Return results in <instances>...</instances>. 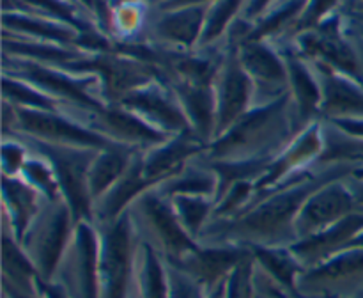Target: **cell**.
<instances>
[{
  "instance_id": "obj_1",
  "label": "cell",
  "mask_w": 363,
  "mask_h": 298,
  "mask_svg": "<svg viewBox=\"0 0 363 298\" xmlns=\"http://www.w3.org/2000/svg\"><path fill=\"white\" fill-rule=\"evenodd\" d=\"M172 284V293H170L172 298H197V291L184 279H174Z\"/></svg>"
}]
</instances>
